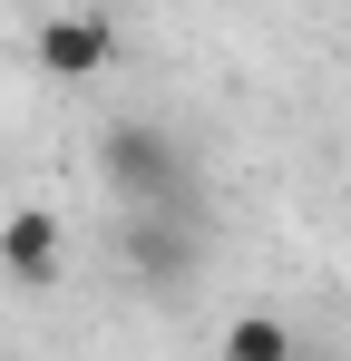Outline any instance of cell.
<instances>
[{
	"instance_id": "1",
	"label": "cell",
	"mask_w": 351,
	"mask_h": 361,
	"mask_svg": "<svg viewBox=\"0 0 351 361\" xmlns=\"http://www.w3.org/2000/svg\"><path fill=\"white\" fill-rule=\"evenodd\" d=\"M98 176L127 215H185V225H205V176H195V157H185V137L156 118H108L98 127Z\"/></svg>"
},
{
	"instance_id": "2",
	"label": "cell",
	"mask_w": 351,
	"mask_h": 361,
	"mask_svg": "<svg viewBox=\"0 0 351 361\" xmlns=\"http://www.w3.org/2000/svg\"><path fill=\"white\" fill-rule=\"evenodd\" d=\"M117 264L147 293H185L205 274V225H185V215H127L117 225Z\"/></svg>"
},
{
	"instance_id": "3",
	"label": "cell",
	"mask_w": 351,
	"mask_h": 361,
	"mask_svg": "<svg viewBox=\"0 0 351 361\" xmlns=\"http://www.w3.org/2000/svg\"><path fill=\"white\" fill-rule=\"evenodd\" d=\"M30 59H39V78H108L117 20L108 10H49V20L30 30Z\"/></svg>"
},
{
	"instance_id": "4",
	"label": "cell",
	"mask_w": 351,
	"mask_h": 361,
	"mask_svg": "<svg viewBox=\"0 0 351 361\" xmlns=\"http://www.w3.org/2000/svg\"><path fill=\"white\" fill-rule=\"evenodd\" d=\"M58 254H68V225H58L49 205H10V215H0V274H10V283L49 293V283H58Z\"/></svg>"
},
{
	"instance_id": "5",
	"label": "cell",
	"mask_w": 351,
	"mask_h": 361,
	"mask_svg": "<svg viewBox=\"0 0 351 361\" xmlns=\"http://www.w3.org/2000/svg\"><path fill=\"white\" fill-rule=\"evenodd\" d=\"M225 361H302L283 332V312H234L225 322Z\"/></svg>"
},
{
	"instance_id": "6",
	"label": "cell",
	"mask_w": 351,
	"mask_h": 361,
	"mask_svg": "<svg viewBox=\"0 0 351 361\" xmlns=\"http://www.w3.org/2000/svg\"><path fill=\"white\" fill-rule=\"evenodd\" d=\"M302 361H332V352H302Z\"/></svg>"
}]
</instances>
